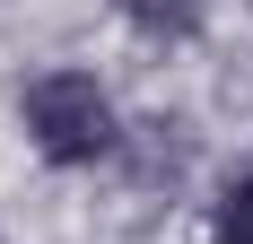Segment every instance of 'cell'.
I'll return each instance as SVG.
<instances>
[{"mask_svg": "<svg viewBox=\"0 0 253 244\" xmlns=\"http://www.w3.org/2000/svg\"><path fill=\"white\" fill-rule=\"evenodd\" d=\"M18 131L52 174H96L131 148V114L87 61H52L18 87Z\"/></svg>", "mask_w": 253, "mask_h": 244, "instance_id": "6da1fadb", "label": "cell"}, {"mask_svg": "<svg viewBox=\"0 0 253 244\" xmlns=\"http://www.w3.org/2000/svg\"><path fill=\"white\" fill-rule=\"evenodd\" d=\"M131 35H149V44H192L210 26V0H105Z\"/></svg>", "mask_w": 253, "mask_h": 244, "instance_id": "7a4b0ae2", "label": "cell"}, {"mask_svg": "<svg viewBox=\"0 0 253 244\" xmlns=\"http://www.w3.org/2000/svg\"><path fill=\"white\" fill-rule=\"evenodd\" d=\"M210 244H253V166H236L210 201Z\"/></svg>", "mask_w": 253, "mask_h": 244, "instance_id": "3957f363", "label": "cell"}]
</instances>
